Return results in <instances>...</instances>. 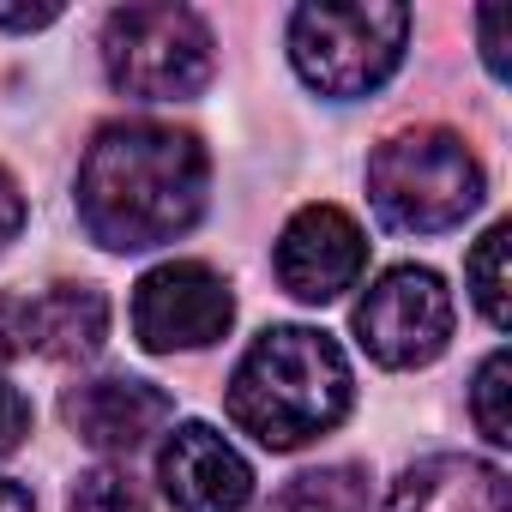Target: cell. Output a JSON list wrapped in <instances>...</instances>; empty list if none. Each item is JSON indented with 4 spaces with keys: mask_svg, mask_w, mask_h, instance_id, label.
Returning a JSON list of instances; mask_svg holds the SVG:
<instances>
[{
    "mask_svg": "<svg viewBox=\"0 0 512 512\" xmlns=\"http://www.w3.org/2000/svg\"><path fill=\"white\" fill-rule=\"evenodd\" d=\"M470 416H476V428H482L494 446H506V440H512V422H506V350H494V356L476 368Z\"/></svg>",
    "mask_w": 512,
    "mask_h": 512,
    "instance_id": "9a60e30c",
    "label": "cell"
},
{
    "mask_svg": "<svg viewBox=\"0 0 512 512\" xmlns=\"http://www.w3.org/2000/svg\"><path fill=\"white\" fill-rule=\"evenodd\" d=\"M356 338L380 368H422L452 338V296L428 266H392L356 302Z\"/></svg>",
    "mask_w": 512,
    "mask_h": 512,
    "instance_id": "8992f818",
    "label": "cell"
},
{
    "mask_svg": "<svg viewBox=\"0 0 512 512\" xmlns=\"http://www.w3.org/2000/svg\"><path fill=\"white\" fill-rule=\"evenodd\" d=\"M368 266L362 223L338 205H302L290 229L278 235V284L296 302H338Z\"/></svg>",
    "mask_w": 512,
    "mask_h": 512,
    "instance_id": "ba28073f",
    "label": "cell"
},
{
    "mask_svg": "<svg viewBox=\"0 0 512 512\" xmlns=\"http://www.w3.org/2000/svg\"><path fill=\"white\" fill-rule=\"evenodd\" d=\"M103 73L139 103L199 97L211 79V31L187 7H121L103 25Z\"/></svg>",
    "mask_w": 512,
    "mask_h": 512,
    "instance_id": "5b68a950",
    "label": "cell"
},
{
    "mask_svg": "<svg viewBox=\"0 0 512 512\" xmlns=\"http://www.w3.org/2000/svg\"><path fill=\"white\" fill-rule=\"evenodd\" d=\"M266 512H368V470L362 464H326L290 476Z\"/></svg>",
    "mask_w": 512,
    "mask_h": 512,
    "instance_id": "4fadbf2b",
    "label": "cell"
},
{
    "mask_svg": "<svg viewBox=\"0 0 512 512\" xmlns=\"http://www.w3.org/2000/svg\"><path fill=\"white\" fill-rule=\"evenodd\" d=\"M31 350H37V320H31V302L0 290V362H19V356H31Z\"/></svg>",
    "mask_w": 512,
    "mask_h": 512,
    "instance_id": "e0dca14e",
    "label": "cell"
},
{
    "mask_svg": "<svg viewBox=\"0 0 512 512\" xmlns=\"http://www.w3.org/2000/svg\"><path fill=\"white\" fill-rule=\"evenodd\" d=\"M205 211V151L163 121H115L79 163V217L115 253L163 247Z\"/></svg>",
    "mask_w": 512,
    "mask_h": 512,
    "instance_id": "6da1fadb",
    "label": "cell"
},
{
    "mask_svg": "<svg viewBox=\"0 0 512 512\" xmlns=\"http://www.w3.org/2000/svg\"><path fill=\"white\" fill-rule=\"evenodd\" d=\"M368 199L404 235L458 229L482 205V163L446 127H410L368 157Z\"/></svg>",
    "mask_w": 512,
    "mask_h": 512,
    "instance_id": "3957f363",
    "label": "cell"
},
{
    "mask_svg": "<svg viewBox=\"0 0 512 512\" xmlns=\"http://www.w3.org/2000/svg\"><path fill=\"white\" fill-rule=\"evenodd\" d=\"M31 320H37V350L55 362H91L109 338V302L85 284H55L49 296H37Z\"/></svg>",
    "mask_w": 512,
    "mask_h": 512,
    "instance_id": "7c38bea8",
    "label": "cell"
},
{
    "mask_svg": "<svg viewBox=\"0 0 512 512\" xmlns=\"http://www.w3.org/2000/svg\"><path fill=\"white\" fill-rule=\"evenodd\" d=\"M386 512H512V482H506V470H494L482 458L440 452V458L410 464L392 482Z\"/></svg>",
    "mask_w": 512,
    "mask_h": 512,
    "instance_id": "8fae6325",
    "label": "cell"
},
{
    "mask_svg": "<svg viewBox=\"0 0 512 512\" xmlns=\"http://www.w3.org/2000/svg\"><path fill=\"white\" fill-rule=\"evenodd\" d=\"M356 380L344 350L314 326H272L229 374V416L272 452H296L350 416Z\"/></svg>",
    "mask_w": 512,
    "mask_h": 512,
    "instance_id": "7a4b0ae2",
    "label": "cell"
},
{
    "mask_svg": "<svg viewBox=\"0 0 512 512\" xmlns=\"http://www.w3.org/2000/svg\"><path fill=\"white\" fill-rule=\"evenodd\" d=\"M157 476H163V494H169L175 512H241L253 500L247 458L211 422L175 428L163 458H157Z\"/></svg>",
    "mask_w": 512,
    "mask_h": 512,
    "instance_id": "9c48e42d",
    "label": "cell"
},
{
    "mask_svg": "<svg viewBox=\"0 0 512 512\" xmlns=\"http://www.w3.org/2000/svg\"><path fill=\"white\" fill-rule=\"evenodd\" d=\"M61 410H67V428L97 452H139L151 434H163L175 422V398L163 386L127 380V374L73 386Z\"/></svg>",
    "mask_w": 512,
    "mask_h": 512,
    "instance_id": "30bf717a",
    "label": "cell"
},
{
    "mask_svg": "<svg viewBox=\"0 0 512 512\" xmlns=\"http://www.w3.org/2000/svg\"><path fill=\"white\" fill-rule=\"evenodd\" d=\"M61 7H0V25L7 31H37V25H55Z\"/></svg>",
    "mask_w": 512,
    "mask_h": 512,
    "instance_id": "44dd1931",
    "label": "cell"
},
{
    "mask_svg": "<svg viewBox=\"0 0 512 512\" xmlns=\"http://www.w3.org/2000/svg\"><path fill=\"white\" fill-rule=\"evenodd\" d=\"M410 43V13L392 0H320L290 19V61L320 97H368L380 91Z\"/></svg>",
    "mask_w": 512,
    "mask_h": 512,
    "instance_id": "277c9868",
    "label": "cell"
},
{
    "mask_svg": "<svg viewBox=\"0 0 512 512\" xmlns=\"http://www.w3.org/2000/svg\"><path fill=\"white\" fill-rule=\"evenodd\" d=\"M229 320H235V296L199 260H169V266L145 272L139 290H133V332L157 356L205 350L229 332Z\"/></svg>",
    "mask_w": 512,
    "mask_h": 512,
    "instance_id": "52a82bcc",
    "label": "cell"
},
{
    "mask_svg": "<svg viewBox=\"0 0 512 512\" xmlns=\"http://www.w3.org/2000/svg\"><path fill=\"white\" fill-rule=\"evenodd\" d=\"M25 434H31V404H25V392H19V386L0 380V458L19 452V446H25Z\"/></svg>",
    "mask_w": 512,
    "mask_h": 512,
    "instance_id": "ac0fdd59",
    "label": "cell"
},
{
    "mask_svg": "<svg viewBox=\"0 0 512 512\" xmlns=\"http://www.w3.org/2000/svg\"><path fill=\"white\" fill-rule=\"evenodd\" d=\"M25 229V193H19V181L0 169V253H7V241Z\"/></svg>",
    "mask_w": 512,
    "mask_h": 512,
    "instance_id": "d6986e66",
    "label": "cell"
},
{
    "mask_svg": "<svg viewBox=\"0 0 512 512\" xmlns=\"http://www.w3.org/2000/svg\"><path fill=\"white\" fill-rule=\"evenodd\" d=\"M476 25H482V61H488V73H494V79H506V55H500V25H506V7H488Z\"/></svg>",
    "mask_w": 512,
    "mask_h": 512,
    "instance_id": "ffe728a7",
    "label": "cell"
},
{
    "mask_svg": "<svg viewBox=\"0 0 512 512\" xmlns=\"http://www.w3.org/2000/svg\"><path fill=\"white\" fill-rule=\"evenodd\" d=\"M506 223H494L482 241H476V253H470V290H476V308H482V320L500 332L506 326Z\"/></svg>",
    "mask_w": 512,
    "mask_h": 512,
    "instance_id": "5bb4252c",
    "label": "cell"
},
{
    "mask_svg": "<svg viewBox=\"0 0 512 512\" xmlns=\"http://www.w3.org/2000/svg\"><path fill=\"white\" fill-rule=\"evenodd\" d=\"M67 512H145V494L121 470H85L67 494Z\"/></svg>",
    "mask_w": 512,
    "mask_h": 512,
    "instance_id": "2e32d148",
    "label": "cell"
},
{
    "mask_svg": "<svg viewBox=\"0 0 512 512\" xmlns=\"http://www.w3.org/2000/svg\"><path fill=\"white\" fill-rule=\"evenodd\" d=\"M0 512H37L31 488H19V482H7V476H0Z\"/></svg>",
    "mask_w": 512,
    "mask_h": 512,
    "instance_id": "7402d4cb",
    "label": "cell"
}]
</instances>
